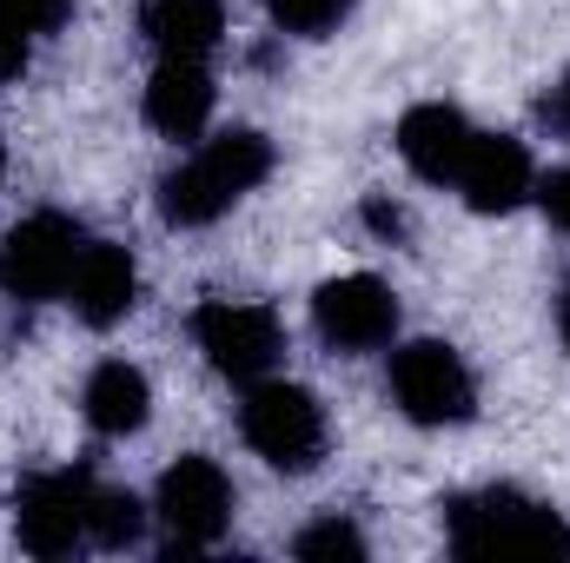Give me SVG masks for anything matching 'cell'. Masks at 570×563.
<instances>
[{"label": "cell", "mask_w": 570, "mask_h": 563, "mask_svg": "<svg viewBox=\"0 0 570 563\" xmlns=\"http://www.w3.org/2000/svg\"><path fill=\"white\" fill-rule=\"evenodd\" d=\"M80 405H87V424H94L100 437H127V431H140L146 424L153 392H146V378L127 365V358H107V365H94Z\"/></svg>", "instance_id": "14"}, {"label": "cell", "mask_w": 570, "mask_h": 563, "mask_svg": "<svg viewBox=\"0 0 570 563\" xmlns=\"http://www.w3.org/2000/svg\"><path fill=\"white\" fill-rule=\"evenodd\" d=\"M206 172L239 199V192H253L266 172H273V140L266 134H253V127H233V134H219V140H206Z\"/></svg>", "instance_id": "16"}, {"label": "cell", "mask_w": 570, "mask_h": 563, "mask_svg": "<svg viewBox=\"0 0 570 563\" xmlns=\"http://www.w3.org/2000/svg\"><path fill=\"white\" fill-rule=\"evenodd\" d=\"M27 40H33V33H27L13 13H0V80H20V73H27Z\"/></svg>", "instance_id": "22"}, {"label": "cell", "mask_w": 570, "mask_h": 563, "mask_svg": "<svg viewBox=\"0 0 570 563\" xmlns=\"http://www.w3.org/2000/svg\"><path fill=\"white\" fill-rule=\"evenodd\" d=\"M140 298V273L127 259V246H107V239H87L80 259H73V279H67V305L87 318V325H120Z\"/></svg>", "instance_id": "10"}, {"label": "cell", "mask_w": 570, "mask_h": 563, "mask_svg": "<svg viewBox=\"0 0 570 563\" xmlns=\"http://www.w3.org/2000/svg\"><path fill=\"white\" fill-rule=\"evenodd\" d=\"M140 33L159 47V60H206L226 33L219 0H140Z\"/></svg>", "instance_id": "13"}, {"label": "cell", "mask_w": 570, "mask_h": 563, "mask_svg": "<svg viewBox=\"0 0 570 563\" xmlns=\"http://www.w3.org/2000/svg\"><path fill=\"white\" fill-rule=\"evenodd\" d=\"M213 120V80L199 60H159L146 80V127L166 140H193Z\"/></svg>", "instance_id": "11"}, {"label": "cell", "mask_w": 570, "mask_h": 563, "mask_svg": "<svg viewBox=\"0 0 570 563\" xmlns=\"http://www.w3.org/2000/svg\"><path fill=\"white\" fill-rule=\"evenodd\" d=\"M0 172H7V146H0Z\"/></svg>", "instance_id": "26"}, {"label": "cell", "mask_w": 570, "mask_h": 563, "mask_svg": "<svg viewBox=\"0 0 570 563\" xmlns=\"http://www.w3.org/2000/svg\"><path fill=\"white\" fill-rule=\"evenodd\" d=\"M312 325H318V338L332 352H379L399 332V298H392V285H379L372 273L325 279L318 298H312Z\"/></svg>", "instance_id": "8"}, {"label": "cell", "mask_w": 570, "mask_h": 563, "mask_svg": "<svg viewBox=\"0 0 570 563\" xmlns=\"http://www.w3.org/2000/svg\"><path fill=\"white\" fill-rule=\"evenodd\" d=\"M239 431L246 444L273 464V471H312L318 451H325V412L312 392L279 385V378H259L239 405Z\"/></svg>", "instance_id": "2"}, {"label": "cell", "mask_w": 570, "mask_h": 563, "mask_svg": "<svg viewBox=\"0 0 570 563\" xmlns=\"http://www.w3.org/2000/svg\"><path fill=\"white\" fill-rule=\"evenodd\" d=\"M80 246H87L80 226L60 219V213H33V219H20V226L0 239V292L20 298V305L67 298V279H73Z\"/></svg>", "instance_id": "3"}, {"label": "cell", "mask_w": 570, "mask_h": 563, "mask_svg": "<svg viewBox=\"0 0 570 563\" xmlns=\"http://www.w3.org/2000/svg\"><path fill=\"white\" fill-rule=\"evenodd\" d=\"M193 338H199L206 365L219 378H239V385H259L285 352L279 318L266 305H239V298H206L193 312Z\"/></svg>", "instance_id": "4"}, {"label": "cell", "mask_w": 570, "mask_h": 563, "mask_svg": "<svg viewBox=\"0 0 570 563\" xmlns=\"http://www.w3.org/2000/svg\"><path fill=\"white\" fill-rule=\"evenodd\" d=\"M233 517V484L213 457H179L159 477V524H166V557H193L206 544H219Z\"/></svg>", "instance_id": "5"}, {"label": "cell", "mask_w": 570, "mask_h": 563, "mask_svg": "<svg viewBox=\"0 0 570 563\" xmlns=\"http://www.w3.org/2000/svg\"><path fill=\"white\" fill-rule=\"evenodd\" d=\"M226 206H233V192L206 172V159H186V166H173V172L159 179V213H166V226H213Z\"/></svg>", "instance_id": "15"}, {"label": "cell", "mask_w": 570, "mask_h": 563, "mask_svg": "<svg viewBox=\"0 0 570 563\" xmlns=\"http://www.w3.org/2000/svg\"><path fill=\"white\" fill-rule=\"evenodd\" d=\"M67 7H73V0H0V13H13L27 33H53V27L67 20Z\"/></svg>", "instance_id": "20"}, {"label": "cell", "mask_w": 570, "mask_h": 563, "mask_svg": "<svg viewBox=\"0 0 570 563\" xmlns=\"http://www.w3.org/2000/svg\"><path fill=\"white\" fill-rule=\"evenodd\" d=\"M140 497L134 491H114V484H94V511H87V531L100 551H127L140 544Z\"/></svg>", "instance_id": "17"}, {"label": "cell", "mask_w": 570, "mask_h": 563, "mask_svg": "<svg viewBox=\"0 0 570 563\" xmlns=\"http://www.w3.org/2000/svg\"><path fill=\"white\" fill-rule=\"evenodd\" d=\"M464 146H471V120H464L458 107H444V100H425V107H412V113L399 120V152H405V166H412L419 179H431V186L458 179Z\"/></svg>", "instance_id": "12"}, {"label": "cell", "mask_w": 570, "mask_h": 563, "mask_svg": "<svg viewBox=\"0 0 570 563\" xmlns=\"http://www.w3.org/2000/svg\"><path fill=\"white\" fill-rule=\"evenodd\" d=\"M87 511H94V477L80 471H53V477H33L20 497H13V531L33 557H67L80 544H94L87 531Z\"/></svg>", "instance_id": "7"}, {"label": "cell", "mask_w": 570, "mask_h": 563, "mask_svg": "<svg viewBox=\"0 0 570 563\" xmlns=\"http://www.w3.org/2000/svg\"><path fill=\"white\" fill-rule=\"evenodd\" d=\"M266 13H273V27H279V33L325 40V33L352 13V0H266Z\"/></svg>", "instance_id": "18"}, {"label": "cell", "mask_w": 570, "mask_h": 563, "mask_svg": "<svg viewBox=\"0 0 570 563\" xmlns=\"http://www.w3.org/2000/svg\"><path fill=\"white\" fill-rule=\"evenodd\" d=\"M444 531L458 557H570V524L531 504L524 491H471L444 504Z\"/></svg>", "instance_id": "1"}, {"label": "cell", "mask_w": 570, "mask_h": 563, "mask_svg": "<svg viewBox=\"0 0 570 563\" xmlns=\"http://www.w3.org/2000/svg\"><path fill=\"white\" fill-rule=\"evenodd\" d=\"M451 186L464 192L471 213H511L531 192V152H524V140H511V134H471L464 166H458Z\"/></svg>", "instance_id": "9"}, {"label": "cell", "mask_w": 570, "mask_h": 563, "mask_svg": "<svg viewBox=\"0 0 570 563\" xmlns=\"http://www.w3.org/2000/svg\"><path fill=\"white\" fill-rule=\"evenodd\" d=\"M544 120H551L558 134H570V73L551 87V100H544Z\"/></svg>", "instance_id": "24"}, {"label": "cell", "mask_w": 570, "mask_h": 563, "mask_svg": "<svg viewBox=\"0 0 570 563\" xmlns=\"http://www.w3.org/2000/svg\"><path fill=\"white\" fill-rule=\"evenodd\" d=\"M292 557H305V563H325V557H365V537H358V531H352L345 517H325V524L298 531Z\"/></svg>", "instance_id": "19"}, {"label": "cell", "mask_w": 570, "mask_h": 563, "mask_svg": "<svg viewBox=\"0 0 570 563\" xmlns=\"http://www.w3.org/2000/svg\"><path fill=\"white\" fill-rule=\"evenodd\" d=\"M538 206H544V219H551L558 233H570V166H558V172L538 179Z\"/></svg>", "instance_id": "21"}, {"label": "cell", "mask_w": 570, "mask_h": 563, "mask_svg": "<svg viewBox=\"0 0 570 563\" xmlns=\"http://www.w3.org/2000/svg\"><path fill=\"white\" fill-rule=\"evenodd\" d=\"M392 398L412 424H464L478 405V385L451 345L419 338V345L392 352Z\"/></svg>", "instance_id": "6"}, {"label": "cell", "mask_w": 570, "mask_h": 563, "mask_svg": "<svg viewBox=\"0 0 570 563\" xmlns=\"http://www.w3.org/2000/svg\"><path fill=\"white\" fill-rule=\"evenodd\" d=\"M564 352H570V298H564Z\"/></svg>", "instance_id": "25"}, {"label": "cell", "mask_w": 570, "mask_h": 563, "mask_svg": "<svg viewBox=\"0 0 570 563\" xmlns=\"http://www.w3.org/2000/svg\"><path fill=\"white\" fill-rule=\"evenodd\" d=\"M365 219H372V233H385V239H405V213H399V206H385V199H365Z\"/></svg>", "instance_id": "23"}]
</instances>
